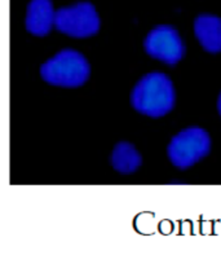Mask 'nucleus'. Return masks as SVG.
<instances>
[{"label": "nucleus", "instance_id": "obj_9", "mask_svg": "<svg viewBox=\"0 0 221 255\" xmlns=\"http://www.w3.org/2000/svg\"><path fill=\"white\" fill-rule=\"evenodd\" d=\"M218 109H219V113H220L221 116V95L220 97H219V101H218Z\"/></svg>", "mask_w": 221, "mask_h": 255}, {"label": "nucleus", "instance_id": "obj_2", "mask_svg": "<svg viewBox=\"0 0 221 255\" xmlns=\"http://www.w3.org/2000/svg\"><path fill=\"white\" fill-rule=\"evenodd\" d=\"M90 71V65L83 56L73 49H65L43 65L40 75L53 86L79 87L87 82Z\"/></svg>", "mask_w": 221, "mask_h": 255}, {"label": "nucleus", "instance_id": "obj_7", "mask_svg": "<svg viewBox=\"0 0 221 255\" xmlns=\"http://www.w3.org/2000/svg\"><path fill=\"white\" fill-rule=\"evenodd\" d=\"M196 36L206 51L221 52V18L215 16H199L194 23Z\"/></svg>", "mask_w": 221, "mask_h": 255}, {"label": "nucleus", "instance_id": "obj_4", "mask_svg": "<svg viewBox=\"0 0 221 255\" xmlns=\"http://www.w3.org/2000/svg\"><path fill=\"white\" fill-rule=\"evenodd\" d=\"M55 26L58 31L74 38L95 35L100 29V18L91 3H78L56 12Z\"/></svg>", "mask_w": 221, "mask_h": 255}, {"label": "nucleus", "instance_id": "obj_6", "mask_svg": "<svg viewBox=\"0 0 221 255\" xmlns=\"http://www.w3.org/2000/svg\"><path fill=\"white\" fill-rule=\"evenodd\" d=\"M56 12L51 0H31L27 6L26 29L38 36H44L55 25Z\"/></svg>", "mask_w": 221, "mask_h": 255}, {"label": "nucleus", "instance_id": "obj_1", "mask_svg": "<svg viewBox=\"0 0 221 255\" xmlns=\"http://www.w3.org/2000/svg\"><path fill=\"white\" fill-rule=\"evenodd\" d=\"M132 107L138 113L158 118L170 113L175 105V90L171 79L162 73H151L138 82L131 96Z\"/></svg>", "mask_w": 221, "mask_h": 255}, {"label": "nucleus", "instance_id": "obj_3", "mask_svg": "<svg viewBox=\"0 0 221 255\" xmlns=\"http://www.w3.org/2000/svg\"><path fill=\"white\" fill-rule=\"evenodd\" d=\"M211 140L205 129L198 127L184 129L168 145V157L176 167L188 168L209 154Z\"/></svg>", "mask_w": 221, "mask_h": 255}, {"label": "nucleus", "instance_id": "obj_5", "mask_svg": "<svg viewBox=\"0 0 221 255\" xmlns=\"http://www.w3.org/2000/svg\"><path fill=\"white\" fill-rule=\"evenodd\" d=\"M145 49L151 57L168 65H175L183 58L185 47L179 32L171 26H158L145 39Z\"/></svg>", "mask_w": 221, "mask_h": 255}, {"label": "nucleus", "instance_id": "obj_8", "mask_svg": "<svg viewBox=\"0 0 221 255\" xmlns=\"http://www.w3.org/2000/svg\"><path fill=\"white\" fill-rule=\"evenodd\" d=\"M111 165L120 174H132L141 166V155L128 142H119L112 152Z\"/></svg>", "mask_w": 221, "mask_h": 255}]
</instances>
